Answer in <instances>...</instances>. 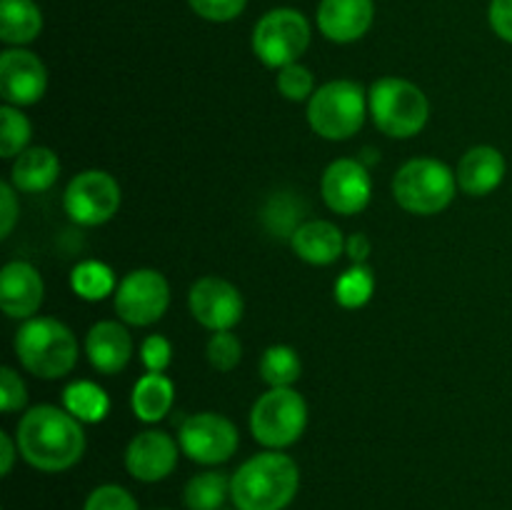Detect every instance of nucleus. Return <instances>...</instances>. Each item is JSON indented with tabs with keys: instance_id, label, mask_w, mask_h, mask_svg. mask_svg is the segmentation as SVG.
<instances>
[{
	"instance_id": "nucleus-28",
	"label": "nucleus",
	"mask_w": 512,
	"mask_h": 510,
	"mask_svg": "<svg viewBox=\"0 0 512 510\" xmlns=\"http://www.w3.org/2000/svg\"><path fill=\"white\" fill-rule=\"evenodd\" d=\"M375 293V275L365 263H353V268L345 270L335 283V300L343 308L355 310L363 308Z\"/></svg>"
},
{
	"instance_id": "nucleus-36",
	"label": "nucleus",
	"mask_w": 512,
	"mask_h": 510,
	"mask_svg": "<svg viewBox=\"0 0 512 510\" xmlns=\"http://www.w3.org/2000/svg\"><path fill=\"white\" fill-rule=\"evenodd\" d=\"M18 195L13 183H0V238H8L18 223Z\"/></svg>"
},
{
	"instance_id": "nucleus-31",
	"label": "nucleus",
	"mask_w": 512,
	"mask_h": 510,
	"mask_svg": "<svg viewBox=\"0 0 512 510\" xmlns=\"http://www.w3.org/2000/svg\"><path fill=\"white\" fill-rule=\"evenodd\" d=\"M278 90L280 95H285V98L293 100V103L313 98L315 93L313 73L300 63L285 65V68H280L278 73Z\"/></svg>"
},
{
	"instance_id": "nucleus-7",
	"label": "nucleus",
	"mask_w": 512,
	"mask_h": 510,
	"mask_svg": "<svg viewBox=\"0 0 512 510\" xmlns=\"http://www.w3.org/2000/svg\"><path fill=\"white\" fill-rule=\"evenodd\" d=\"M308 425V403L293 388H270L250 410L253 438L265 448H288Z\"/></svg>"
},
{
	"instance_id": "nucleus-30",
	"label": "nucleus",
	"mask_w": 512,
	"mask_h": 510,
	"mask_svg": "<svg viewBox=\"0 0 512 510\" xmlns=\"http://www.w3.org/2000/svg\"><path fill=\"white\" fill-rule=\"evenodd\" d=\"M205 355H208V363L215 370L230 373V370L238 368L240 358H243V345H240L238 335L233 330H220V333H213V338L208 340Z\"/></svg>"
},
{
	"instance_id": "nucleus-24",
	"label": "nucleus",
	"mask_w": 512,
	"mask_h": 510,
	"mask_svg": "<svg viewBox=\"0 0 512 510\" xmlns=\"http://www.w3.org/2000/svg\"><path fill=\"white\" fill-rule=\"evenodd\" d=\"M63 408L80 423H100L110 410V398L93 380H75L63 390Z\"/></svg>"
},
{
	"instance_id": "nucleus-16",
	"label": "nucleus",
	"mask_w": 512,
	"mask_h": 510,
	"mask_svg": "<svg viewBox=\"0 0 512 510\" xmlns=\"http://www.w3.org/2000/svg\"><path fill=\"white\" fill-rule=\"evenodd\" d=\"M43 293V278L25 260H13L0 273V308L8 318H33L43 303Z\"/></svg>"
},
{
	"instance_id": "nucleus-1",
	"label": "nucleus",
	"mask_w": 512,
	"mask_h": 510,
	"mask_svg": "<svg viewBox=\"0 0 512 510\" xmlns=\"http://www.w3.org/2000/svg\"><path fill=\"white\" fill-rule=\"evenodd\" d=\"M18 453L33 468L45 473L68 470L83 458L85 433L83 423L55 405H35L20 418L15 430Z\"/></svg>"
},
{
	"instance_id": "nucleus-29",
	"label": "nucleus",
	"mask_w": 512,
	"mask_h": 510,
	"mask_svg": "<svg viewBox=\"0 0 512 510\" xmlns=\"http://www.w3.org/2000/svg\"><path fill=\"white\" fill-rule=\"evenodd\" d=\"M30 135V120L20 113L15 105H3L0 108V155L3 158H18L23 150H28Z\"/></svg>"
},
{
	"instance_id": "nucleus-8",
	"label": "nucleus",
	"mask_w": 512,
	"mask_h": 510,
	"mask_svg": "<svg viewBox=\"0 0 512 510\" xmlns=\"http://www.w3.org/2000/svg\"><path fill=\"white\" fill-rule=\"evenodd\" d=\"M310 45V25L303 13L278 8L265 13L253 30V50L268 68H285L298 63Z\"/></svg>"
},
{
	"instance_id": "nucleus-25",
	"label": "nucleus",
	"mask_w": 512,
	"mask_h": 510,
	"mask_svg": "<svg viewBox=\"0 0 512 510\" xmlns=\"http://www.w3.org/2000/svg\"><path fill=\"white\" fill-rule=\"evenodd\" d=\"M230 495V478L218 470L193 475L185 485V505L188 510H220Z\"/></svg>"
},
{
	"instance_id": "nucleus-32",
	"label": "nucleus",
	"mask_w": 512,
	"mask_h": 510,
	"mask_svg": "<svg viewBox=\"0 0 512 510\" xmlns=\"http://www.w3.org/2000/svg\"><path fill=\"white\" fill-rule=\"evenodd\" d=\"M83 510H138V503L120 485H100L88 495Z\"/></svg>"
},
{
	"instance_id": "nucleus-14",
	"label": "nucleus",
	"mask_w": 512,
	"mask_h": 510,
	"mask_svg": "<svg viewBox=\"0 0 512 510\" xmlns=\"http://www.w3.org/2000/svg\"><path fill=\"white\" fill-rule=\"evenodd\" d=\"M48 88V70L43 60L23 48L5 50L0 55V95L5 105L25 108L35 105Z\"/></svg>"
},
{
	"instance_id": "nucleus-10",
	"label": "nucleus",
	"mask_w": 512,
	"mask_h": 510,
	"mask_svg": "<svg viewBox=\"0 0 512 510\" xmlns=\"http://www.w3.org/2000/svg\"><path fill=\"white\" fill-rule=\"evenodd\" d=\"M170 305V285L163 273L150 268L133 270L115 290V310L130 325H153Z\"/></svg>"
},
{
	"instance_id": "nucleus-34",
	"label": "nucleus",
	"mask_w": 512,
	"mask_h": 510,
	"mask_svg": "<svg viewBox=\"0 0 512 510\" xmlns=\"http://www.w3.org/2000/svg\"><path fill=\"white\" fill-rule=\"evenodd\" d=\"M188 3L200 18L213 20V23H228L243 13L248 0H188Z\"/></svg>"
},
{
	"instance_id": "nucleus-13",
	"label": "nucleus",
	"mask_w": 512,
	"mask_h": 510,
	"mask_svg": "<svg viewBox=\"0 0 512 510\" xmlns=\"http://www.w3.org/2000/svg\"><path fill=\"white\" fill-rule=\"evenodd\" d=\"M323 200L333 213L355 215L368 208L373 198V180H370L368 165L353 158H340L328 165L323 173Z\"/></svg>"
},
{
	"instance_id": "nucleus-22",
	"label": "nucleus",
	"mask_w": 512,
	"mask_h": 510,
	"mask_svg": "<svg viewBox=\"0 0 512 510\" xmlns=\"http://www.w3.org/2000/svg\"><path fill=\"white\" fill-rule=\"evenodd\" d=\"M175 385L163 373H145L133 388V413L143 423H158L173 408Z\"/></svg>"
},
{
	"instance_id": "nucleus-38",
	"label": "nucleus",
	"mask_w": 512,
	"mask_h": 510,
	"mask_svg": "<svg viewBox=\"0 0 512 510\" xmlns=\"http://www.w3.org/2000/svg\"><path fill=\"white\" fill-rule=\"evenodd\" d=\"M370 250H373V245H370L368 235L355 233L350 235V238H345V253H348V258L353 260V263H365Z\"/></svg>"
},
{
	"instance_id": "nucleus-17",
	"label": "nucleus",
	"mask_w": 512,
	"mask_h": 510,
	"mask_svg": "<svg viewBox=\"0 0 512 510\" xmlns=\"http://www.w3.org/2000/svg\"><path fill=\"white\" fill-rule=\"evenodd\" d=\"M375 18L373 0H323L318 25L333 43H353L363 38Z\"/></svg>"
},
{
	"instance_id": "nucleus-35",
	"label": "nucleus",
	"mask_w": 512,
	"mask_h": 510,
	"mask_svg": "<svg viewBox=\"0 0 512 510\" xmlns=\"http://www.w3.org/2000/svg\"><path fill=\"white\" fill-rule=\"evenodd\" d=\"M140 358H143L148 373H165V368L173 360V345L163 335H148L140 348Z\"/></svg>"
},
{
	"instance_id": "nucleus-19",
	"label": "nucleus",
	"mask_w": 512,
	"mask_h": 510,
	"mask_svg": "<svg viewBox=\"0 0 512 510\" xmlns=\"http://www.w3.org/2000/svg\"><path fill=\"white\" fill-rule=\"evenodd\" d=\"M505 158L498 148L493 145H475L468 153L460 158L458 163V185L463 193L480 198V195H488L503 183L505 178Z\"/></svg>"
},
{
	"instance_id": "nucleus-39",
	"label": "nucleus",
	"mask_w": 512,
	"mask_h": 510,
	"mask_svg": "<svg viewBox=\"0 0 512 510\" xmlns=\"http://www.w3.org/2000/svg\"><path fill=\"white\" fill-rule=\"evenodd\" d=\"M0 445H3V460H0V473L10 475V470H13V463H15V448H18V443H13V438H10L8 433H0Z\"/></svg>"
},
{
	"instance_id": "nucleus-33",
	"label": "nucleus",
	"mask_w": 512,
	"mask_h": 510,
	"mask_svg": "<svg viewBox=\"0 0 512 510\" xmlns=\"http://www.w3.org/2000/svg\"><path fill=\"white\" fill-rule=\"evenodd\" d=\"M25 400H28L25 383L20 380V375L15 373L13 368L5 365V368L0 370V408H3V413H15V410L23 408Z\"/></svg>"
},
{
	"instance_id": "nucleus-20",
	"label": "nucleus",
	"mask_w": 512,
	"mask_h": 510,
	"mask_svg": "<svg viewBox=\"0 0 512 510\" xmlns=\"http://www.w3.org/2000/svg\"><path fill=\"white\" fill-rule=\"evenodd\" d=\"M295 255L310 265H330L345 253V238L330 220H308L290 235Z\"/></svg>"
},
{
	"instance_id": "nucleus-12",
	"label": "nucleus",
	"mask_w": 512,
	"mask_h": 510,
	"mask_svg": "<svg viewBox=\"0 0 512 510\" xmlns=\"http://www.w3.org/2000/svg\"><path fill=\"white\" fill-rule=\"evenodd\" d=\"M188 303L193 318L213 333L235 328L243 318V295L230 280L218 278V275H205L195 280Z\"/></svg>"
},
{
	"instance_id": "nucleus-21",
	"label": "nucleus",
	"mask_w": 512,
	"mask_h": 510,
	"mask_svg": "<svg viewBox=\"0 0 512 510\" xmlns=\"http://www.w3.org/2000/svg\"><path fill=\"white\" fill-rule=\"evenodd\" d=\"M60 175V160L50 148L35 145V148L23 150L18 158L13 160L10 168V183L15 190L23 193H43V190L53 188L55 180Z\"/></svg>"
},
{
	"instance_id": "nucleus-6",
	"label": "nucleus",
	"mask_w": 512,
	"mask_h": 510,
	"mask_svg": "<svg viewBox=\"0 0 512 510\" xmlns=\"http://www.w3.org/2000/svg\"><path fill=\"white\" fill-rule=\"evenodd\" d=\"M308 123L320 138L348 140L365 123V90L353 80H330L313 93Z\"/></svg>"
},
{
	"instance_id": "nucleus-3",
	"label": "nucleus",
	"mask_w": 512,
	"mask_h": 510,
	"mask_svg": "<svg viewBox=\"0 0 512 510\" xmlns=\"http://www.w3.org/2000/svg\"><path fill=\"white\" fill-rule=\"evenodd\" d=\"M15 355L28 373L55 380L78 363V340L60 320L28 318L15 333Z\"/></svg>"
},
{
	"instance_id": "nucleus-37",
	"label": "nucleus",
	"mask_w": 512,
	"mask_h": 510,
	"mask_svg": "<svg viewBox=\"0 0 512 510\" xmlns=\"http://www.w3.org/2000/svg\"><path fill=\"white\" fill-rule=\"evenodd\" d=\"M490 25L500 38L512 43V0H493L490 3Z\"/></svg>"
},
{
	"instance_id": "nucleus-27",
	"label": "nucleus",
	"mask_w": 512,
	"mask_h": 510,
	"mask_svg": "<svg viewBox=\"0 0 512 510\" xmlns=\"http://www.w3.org/2000/svg\"><path fill=\"white\" fill-rule=\"evenodd\" d=\"M303 373L300 355L290 345H270L260 358V375L270 388H290Z\"/></svg>"
},
{
	"instance_id": "nucleus-11",
	"label": "nucleus",
	"mask_w": 512,
	"mask_h": 510,
	"mask_svg": "<svg viewBox=\"0 0 512 510\" xmlns=\"http://www.w3.org/2000/svg\"><path fill=\"white\" fill-rule=\"evenodd\" d=\"M180 450L200 465L225 463L238 450V428L220 413H195L180 425Z\"/></svg>"
},
{
	"instance_id": "nucleus-4",
	"label": "nucleus",
	"mask_w": 512,
	"mask_h": 510,
	"mask_svg": "<svg viewBox=\"0 0 512 510\" xmlns=\"http://www.w3.org/2000/svg\"><path fill=\"white\" fill-rule=\"evenodd\" d=\"M368 105L373 123L390 138H413L430 118V103L425 93L405 78L375 80Z\"/></svg>"
},
{
	"instance_id": "nucleus-9",
	"label": "nucleus",
	"mask_w": 512,
	"mask_h": 510,
	"mask_svg": "<svg viewBox=\"0 0 512 510\" xmlns=\"http://www.w3.org/2000/svg\"><path fill=\"white\" fill-rule=\"evenodd\" d=\"M120 193L118 180L105 170H83L68 183L63 195V208L70 220L85 228L103 225L118 213Z\"/></svg>"
},
{
	"instance_id": "nucleus-18",
	"label": "nucleus",
	"mask_w": 512,
	"mask_h": 510,
	"mask_svg": "<svg viewBox=\"0 0 512 510\" xmlns=\"http://www.w3.org/2000/svg\"><path fill=\"white\" fill-rule=\"evenodd\" d=\"M85 353L100 373H120L133 355V338L118 320H100L85 335Z\"/></svg>"
},
{
	"instance_id": "nucleus-2",
	"label": "nucleus",
	"mask_w": 512,
	"mask_h": 510,
	"mask_svg": "<svg viewBox=\"0 0 512 510\" xmlns=\"http://www.w3.org/2000/svg\"><path fill=\"white\" fill-rule=\"evenodd\" d=\"M298 485V463L280 450H268L235 470L230 478V498L238 510H283L295 498Z\"/></svg>"
},
{
	"instance_id": "nucleus-15",
	"label": "nucleus",
	"mask_w": 512,
	"mask_h": 510,
	"mask_svg": "<svg viewBox=\"0 0 512 510\" xmlns=\"http://www.w3.org/2000/svg\"><path fill=\"white\" fill-rule=\"evenodd\" d=\"M178 465V443L163 430H145L130 440L125 468L140 483H158Z\"/></svg>"
},
{
	"instance_id": "nucleus-5",
	"label": "nucleus",
	"mask_w": 512,
	"mask_h": 510,
	"mask_svg": "<svg viewBox=\"0 0 512 510\" xmlns=\"http://www.w3.org/2000/svg\"><path fill=\"white\" fill-rule=\"evenodd\" d=\"M458 190V178L435 158H413L395 173L393 195L398 205L415 215H435L448 208Z\"/></svg>"
},
{
	"instance_id": "nucleus-26",
	"label": "nucleus",
	"mask_w": 512,
	"mask_h": 510,
	"mask_svg": "<svg viewBox=\"0 0 512 510\" xmlns=\"http://www.w3.org/2000/svg\"><path fill=\"white\" fill-rule=\"evenodd\" d=\"M70 285L83 300H103L118 290L115 273L100 260H83L70 273Z\"/></svg>"
},
{
	"instance_id": "nucleus-23",
	"label": "nucleus",
	"mask_w": 512,
	"mask_h": 510,
	"mask_svg": "<svg viewBox=\"0 0 512 510\" xmlns=\"http://www.w3.org/2000/svg\"><path fill=\"white\" fill-rule=\"evenodd\" d=\"M43 30V15L33 0H0V38L8 45H25Z\"/></svg>"
}]
</instances>
